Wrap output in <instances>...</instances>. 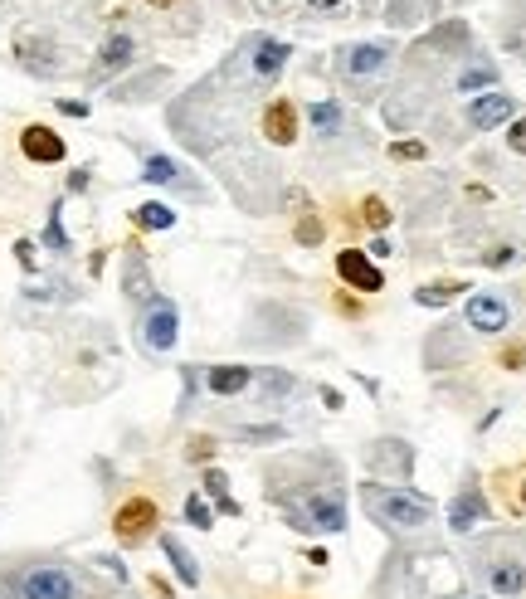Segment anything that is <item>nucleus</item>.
I'll use <instances>...</instances> for the list:
<instances>
[{
    "label": "nucleus",
    "instance_id": "obj_33",
    "mask_svg": "<svg viewBox=\"0 0 526 599\" xmlns=\"http://www.w3.org/2000/svg\"><path fill=\"white\" fill-rule=\"evenodd\" d=\"M390 156H395V161H424V142H395Z\"/></svg>",
    "mask_w": 526,
    "mask_h": 599
},
{
    "label": "nucleus",
    "instance_id": "obj_8",
    "mask_svg": "<svg viewBox=\"0 0 526 599\" xmlns=\"http://www.w3.org/2000/svg\"><path fill=\"white\" fill-rule=\"evenodd\" d=\"M463 327H473L478 337H502L512 327V307L497 293H473L468 307H463Z\"/></svg>",
    "mask_w": 526,
    "mask_h": 599
},
{
    "label": "nucleus",
    "instance_id": "obj_3",
    "mask_svg": "<svg viewBox=\"0 0 526 599\" xmlns=\"http://www.w3.org/2000/svg\"><path fill=\"white\" fill-rule=\"evenodd\" d=\"M390 64H395V44L390 39H356V44H337V54H332L337 83L351 98H361V103H371L380 93Z\"/></svg>",
    "mask_w": 526,
    "mask_h": 599
},
{
    "label": "nucleus",
    "instance_id": "obj_2",
    "mask_svg": "<svg viewBox=\"0 0 526 599\" xmlns=\"http://www.w3.org/2000/svg\"><path fill=\"white\" fill-rule=\"evenodd\" d=\"M366 517L385 531V536H414L434 522V497L410 492V487H390V483H361L356 487Z\"/></svg>",
    "mask_w": 526,
    "mask_h": 599
},
{
    "label": "nucleus",
    "instance_id": "obj_16",
    "mask_svg": "<svg viewBox=\"0 0 526 599\" xmlns=\"http://www.w3.org/2000/svg\"><path fill=\"white\" fill-rule=\"evenodd\" d=\"M20 151H25L35 166H54V161H64V137L35 122V127H25V132H20Z\"/></svg>",
    "mask_w": 526,
    "mask_h": 599
},
{
    "label": "nucleus",
    "instance_id": "obj_10",
    "mask_svg": "<svg viewBox=\"0 0 526 599\" xmlns=\"http://www.w3.org/2000/svg\"><path fill=\"white\" fill-rule=\"evenodd\" d=\"M478 522H488V497H483L478 478L468 473L463 487H458V497L449 502V526H453V536H468Z\"/></svg>",
    "mask_w": 526,
    "mask_h": 599
},
{
    "label": "nucleus",
    "instance_id": "obj_32",
    "mask_svg": "<svg viewBox=\"0 0 526 599\" xmlns=\"http://www.w3.org/2000/svg\"><path fill=\"white\" fill-rule=\"evenodd\" d=\"M298 239L307 244V249H317V244H322V220H312V215H307V220L298 225Z\"/></svg>",
    "mask_w": 526,
    "mask_h": 599
},
{
    "label": "nucleus",
    "instance_id": "obj_6",
    "mask_svg": "<svg viewBox=\"0 0 526 599\" xmlns=\"http://www.w3.org/2000/svg\"><path fill=\"white\" fill-rule=\"evenodd\" d=\"M361 458H366V468H371V483H405L414 473V444H405V439H371L366 449H361Z\"/></svg>",
    "mask_w": 526,
    "mask_h": 599
},
{
    "label": "nucleus",
    "instance_id": "obj_39",
    "mask_svg": "<svg viewBox=\"0 0 526 599\" xmlns=\"http://www.w3.org/2000/svg\"><path fill=\"white\" fill-rule=\"evenodd\" d=\"M210 449H215L210 439H195V444H190V458H210Z\"/></svg>",
    "mask_w": 526,
    "mask_h": 599
},
{
    "label": "nucleus",
    "instance_id": "obj_26",
    "mask_svg": "<svg viewBox=\"0 0 526 599\" xmlns=\"http://www.w3.org/2000/svg\"><path fill=\"white\" fill-rule=\"evenodd\" d=\"M458 293H463V283H424V288H414V302L419 307H449Z\"/></svg>",
    "mask_w": 526,
    "mask_h": 599
},
{
    "label": "nucleus",
    "instance_id": "obj_7",
    "mask_svg": "<svg viewBox=\"0 0 526 599\" xmlns=\"http://www.w3.org/2000/svg\"><path fill=\"white\" fill-rule=\"evenodd\" d=\"M142 181H151V186H166V190H181L186 200H205V195H210V190L200 186V181L190 176L176 156H161V151L142 156Z\"/></svg>",
    "mask_w": 526,
    "mask_h": 599
},
{
    "label": "nucleus",
    "instance_id": "obj_29",
    "mask_svg": "<svg viewBox=\"0 0 526 599\" xmlns=\"http://www.w3.org/2000/svg\"><path fill=\"white\" fill-rule=\"evenodd\" d=\"M186 522H190V526H200V531L210 526V502H205L200 492H190V497H186Z\"/></svg>",
    "mask_w": 526,
    "mask_h": 599
},
{
    "label": "nucleus",
    "instance_id": "obj_11",
    "mask_svg": "<svg viewBox=\"0 0 526 599\" xmlns=\"http://www.w3.org/2000/svg\"><path fill=\"white\" fill-rule=\"evenodd\" d=\"M259 132L268 137V147H293L298 142V103L293 98H273L259 113Z\"/></svg>",
    "mask_w": 526,
    "mask_h": 599
},
{
    "label": "nucleus",
    "instance_id": "obj_18",
    "mask_svg": "<svg viewBox=\"0 0 526 599\" xmlns=\"http://www.w3.org/2000/svg\"><path fill=\"white\" fill-rule=\"evenodd\" d=\"M463 59H468V64H463L458 78H453V93H483V88L492 93V83H497V64L483 59V54H473V49H468Z\"/></svg>",
    "mask_w": 526,
    "mask_h": 599
},
{
    "label": "nucleus",
    "instance_id": "obj_31",
    "mask_svg": "<svg viewBox=\"0 0 526 599\" xmlns=\"http://www.w3.org/2000/svg\"><path fill=\"white\" fill-rule=\"evenodd\" d=\"M361 210H366V215H361V220H366V225H371V229H385V225H390V210H385V205H380V200H366V205H361Z\"/></svg>",
    "mask_w": 526,
    "mask_h": 599
},
{
    "label": "nucleus",
    "instance_id": "obj_24",
    "mask_svg": "<svg viewBox=\"0 0 526 599\" xmlns=\"http://www.w3.org/2000/svg\"><path fill=\"white\" fill-rule=\"evenodd\" d=\"M200 483H205V497H215V502H220V512L239 517V502L229 497V478L220 473V468H205V478H200Z\"/></svg>",
    "mask_w": 526,
    "mask_h": 599
},
{
    "label": "nucleus",
    "instance_id": "obj_36",
    "mask_svg": "<svg viewBox=\"0 0 526 599\" xmlns=\"http://www.w3.org/2000/svg\"><path fill=\"white\" fill-rule=\"evenodd\" d=\"M502 366H507V371H526V346H507V351H502Z\"/></svg>",
    "mask_w": 526,
    "mask_h": 599
},
{
    "label": "nucleus",
    "instance_id": "obj_23",
    "mask_svg": "<svg viewBox=\"0 0 526 599\" xmlns=\"http://www.w3.org/2000/svg\"><path fill=\"white\" fill-rule=\"evenodd\" d=\"M122 293L137 302L151 298V278H147V263H142V254H127V273H122Z\"/></svg>",
    "mask_w": 526,
    "mask_h": 599
},
{
    "label": "nucleus",
    "instance_id": "obj_37",
    "mask_svg": "<svg viewBox=\"0 0 526 599\" xmlns=\"http://www.w3.org/2000/svg\"><path fill=\"white\" fill-rule=\"evenodd\" d=\"M512 259H517V249H492V254H483L488 268H502V263H512Z\"/></svg>",
    "mask_w": 526,
    "mask_h": 599
},
{
    "label": "nucleus",
    "instance_id": "obj_9",
    "mask_svg": "<svg viewBox=\"0 0 526 599\" xmlns=\"http://www.w3.org/2000/svg\"><path fill=\"white\" fill-rule=\"evenodd\" d=\"M156 522H161V512H156V502H147V497H132L122 512H117V541L122 546H142L147 536H156Z\"/></svg>",
    "mask_w": 526,
    "mask_h": 599
},
{
    "label": "nucleus",
    "instance_id": "obj_22",
    "mask_svg": "<svg viewBox=\"0 0 526 599\" xmlns=\"http://www.w3.org/2000/svg\"><path fill=\"white\" fill-rule=\"evenodd\" d=\"M502 49H507V54H517V64L526 69V5H522V10H512V15L502 20Z\"/></svg>",
    "mask_w": 526,
    "mask_h": 599
},
{
    "label": "nucleus",
    "instance_id": "obj_27",
    "mask_svg": "<svg viewBox=\"0 0 526 599\" xmlns=\"http://www.w3.org/2000/svg\"><path fill=\"white\" fill-rule=\"evenodd\" d=\"M44 244L54 254H69V234H64V220H59V205L49 210V225H44Z\"/></svg>",
    "mask_w": 526,
    "mask_h": 599
},
{
    "label": "nucleus",
    "instance_id": "obj_30",
    "mask_svg": "<svg viewBox=\"0 0 526 599\" xmlns=\"http://www.w3.org/2000/svg\"><path fill=\"white\" fill-rule=\"evenodd\" d=\"M239 439L244 444H268V439H288V429L283 424H263V429H239Z\"/></svg>",
    "mask_w": 526,
    "mask_h": 599
},
{
    "label": "nucleus",
    "instance_id": "obj_20",
    "mask_svg": "<svg viewBox=\"0 0 526 599\" xmlns=\"http://www.w3.org/2000/svg\"><path fill=\"white\" fill-rule=\"evenodd\" d=\"M161 551H166V561H171V570L181 575V585L186 590H200V565H195V556H190L186 546H181V536H161Z\"/></svg>",
    "mask_w": 526,
    "mask_h": 599
},
{
    "label": "nucleus",
    "instance_id": "obj_4",
    "mask_svg": "<svg viewBox=\"0 0 526 599\" xmlns=\"http://www.w3.org/2000/svg\"><path fill=\"white\" fill-rule=\"evenodd\" d=\"M176 341H181V307L166 293H151L142 302V312H137V346L161 361V356L176 351Z\"/></svg>",
    "mask_w": 526,
    "mask_h": 599
},
{
    "label": "nucleus",
    "instance_id": "obj_13",
    "mask_svg": "<svg viewBox=\"0 0 526 599\" xmlns=\"http://www.w3.org/2000/svg\"><path fill=\"white\" fill-rule=\"evenodd\" d=\"M512 117H517V98L512 93H478L468 103V127L473 132H492V127L512 122Z\"/></svg>",
    "mask_w": 526,
    "mask_h": 599
},
{
    "label": "nucleus",
    "instance_id": "obj_35",
    "mask_svg": "<svg viewBox=\"0 0 526 599\" xmlns=\"http://www.w3.org/2000/svg\"><path fill=\"white\" fill-rule=\"evenodd\" d=\"M302 5L317 15H346V0H302Z\"/></svg>",
    "mask_w": 526,
    "mask_h": 599
},
{
    "label": "nucleus",
    "instance_id": "obj_5",
    "mask_svg": "<svg viewBox=\"0 0 526 599\" xmlns=\"http://www.w3.org/2000/svg\"><path fill=\"white\" fill-rule=\"evenodd\" d=\"M473 575L483 580V590L497 599L526 595V556L522 551H492V546H473Z\"/></svg>",
    "mask_w": 526,
    "mask_h": 599
},
{
    "label": "nucleus",
    "instance_id": "obj_40",
    "mask_svg": "<svg viewBox=\"0 0 526 599\" xmlns=\"http://www.w3.org/2000/svg\"><path fill=\"white\" fill-rule=\"evenodd\" d=\"M322 400H327V410H341L346 400H341V390H322Z\"/></svg>",
    "mask_w": 526,
    "mask_h": 599
},
{
    "label": "nucleus",
    "instance_id": "obj_44",
    "mask_svg": "<svg viewBox=\"0 0 526 599\" xmlns=\"http://www.w3.org/2000/svg\"><path fill=\"white\" fill-rule=\"evenodd\" d=\"M453 599H463V595H453Z\"/></svg>",
    "mask_w": 526,
    "mask_h": 599
},
{
    "label": "nucleus",
    "instance_id": "obj_25",
    "mask_svg": "<svg viewBox=\"0 0 526 599\" xmlns=\"http://www.w3.org/2000/svg\"><path fill=\"white\" fill-rule=\"evenodd\" d=\"M254 380H259L263 400H278V395H293V390H298V375H288V371H259Z\"/></svg>",
    "mask_w": 526,
    "mask_h": 599
},
{
    "label": "nucleus",
    "instance_id": "obj_38",
    "mask_svg": "<svg viewBox=\"0 0 526 599\" xmlns=\"http://www.w3.org/2000/svg\"><path fill=\"white\" fill-rule=\"evenodd\" d=\"M15 259L25 263V268H35V244H25V239H20V244H15Z\"/></svg>",
    "mask_w": 526,
    "mask_h": 599
},
{
    "label": "nucleus",
    "instance_id": "obj_17",
    "mask_svg": "<svg viewBox=\"0 0 526 599\" xmlns=\"http://www.w3.org/2000/svg\"><path fill=\"white\" fill-rule=\"evenodd\" d=\"M307 122H312L317 142H337V137H346V108H341L337 98L307 103Z\"/></svg>",
    "mask_w": 526,
    "mask_h": 599
},
{
    "label": "nucleus",
    "instance_id": "obj_1",
    "mask_svg": "<svg viewBox=\"0 0 526 599\" xmlns=\"http://www.w3.org/2000/svg\"><path fill=\"white\" fill-rule=\"evenodd\" d=\"M127 585H103L88 565L69 556H5L0 599H122Z\"/></svg>",
    "mask_w": 526,
    "mask_h": 599
},
{
    "label": "nucleus",
    "instance_id": "obj_21",
    "mask_svg": "<svg viewBox=\"0 0 526 599\" xmlns=\"http://www.w3.org/2000/svg\"><path fill=\"white\" fill-rule=\"evenodd\" d=\"M132 225L137 229H171L176 225V210H171L166 200H142V205L132 210Z\"/></svg>",
    "mask_w": 526,
    "mask_h": 599
},
{
    "label": "nucleus",
    "instance_id": "obj_19",
    "mask_svg": "<svg viewBox=\"0 0 526 599\" xmlns=\"http://www.w3.org/2000/svg\"><path fill=\"white\" fill-rule=\"evenodd\" d=\"M249 385H254V366H205L210 395H244Z\"/></svg>",
    "mask_w": 526,
    "mask_h": 599
},
{
    "label": "nucleus",
    "instance_id": "obj_43",
    "mask_svg": "<svg viewBox=\"0 0 526 599\" xmlns=\"http://www.w3.org/2000/svg\"><path fill=\"white\" fill-rule=\"evenodd\" d=\"M522 507H526V483H522Z\"/></svg>",
    "mask_w": 526,
    "mask_h": 599
},
{
    "label": "nucleus",
    "instance_id": "obj_14",
    "mask_svg": "<svg viewBox=\"0 0 526 599\" xmlns=\"http://www.w3.org/2000/svg\"><path fill=\"white\" fill-rule=\"evenodd\" d=\"M337 278L346 283V288H356V293H380V288H385L376 259H366L361 249H341L337 254Z\"/></svg>",
    "mask_w": 526,
    "mask_h": 599
},
{
    "label": "nucleus",
    "instance_id": "obj_34",
    "mask_svg": "<svg viewBox=\"0 0 526 599\" xmlns=\"http://www.w3.org/2000/svg\"><path fill=\"white\" fill-rule=\"evenodd\" d=\"M507 147L526 156V117H512V127H507Z\"/></svg>",
    "mask_w": 526,
    "mask_h": 599
},
{
    "label": "nucleus",
    "instance_id": "obj_42",
    "mask_svg": "<svg viewBox=\"0 0 526 599\" xmlns=\"http://www.w3.org/2000/svg\"><path fill=\"white\" fill-rule=\"evenodd\" d=\"M147 5H171V0H147Z\"/></svg>",
    "mask_w": 526,
    "mask_h": 599
},
{
    "label": "nucleus",
    "instance_id": "obj_15",
    "mask_svg": "<svg viewBox=\"0 0 526 599\" xmlns=\"http://www.w3.org/2000/svg\"><path fill=\"white\" fill-rule=\"evenodd\" d=\"M132 59H137V44H132V35H108L103 39V49H98V59H93V83H98V78H113L117 69H127V64H132Z\"/></svg>",
    "mask_w": 526,
    "mask_h": 599
},
{
    "label": "nucleus",
    "instance_id": "obj_41",
    "mask_svg": "<svg viewBox=\"0 0 526 599\" xmlns=\"http://www.w3.org/2000/svg\"><path fill=\"white\" fill-rule=\"evenodd\" d=\"M356 5H361V15H376V10L385 5V0H356Z\"/></svg>",
    "mask_w": 526,
    "mask_h": 599
},
{
    "label": "nucleus",
    "instance_id": "obj_12",
    "mask_svg": "<svg viewBox=\"0 0 526 599\" xmlns=\"http://www.w3.org/2000/svg\"><path fill=\"white\" fill-rule=\"evenodd\" d=\"M15 64H20L25 74H35V78H59L64 74V59L54 54V44H49V39H35V35L15 39Z\"/></svg>",
    "mask_w": 526,
    "mask_h": 599
},
{
    "label": "nucleus",
    "instance_id": "obj_28",
    "mask_svg": "<svg viewBox=\"0 0 526 599\" xmlns=\"http://www.w3.org/2000/svg\"><path fill=\"white\" fill-rule=\"evenodd\" d=\"M385 20L390 25H414L419 20V0H385Z\"/></svg>",
    "mask_w": 526,
    "mask_h": 599
}]
</instances>
